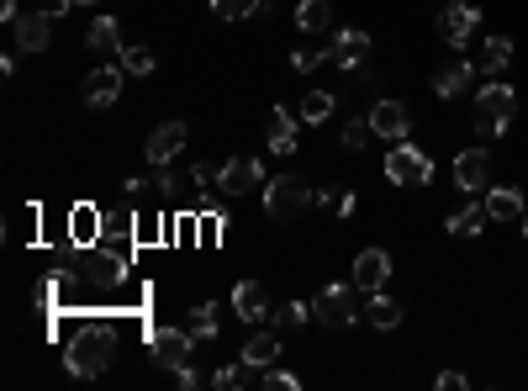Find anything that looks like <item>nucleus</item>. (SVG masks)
I'll return each instance as SVG.
<instances>
[{"mask_svg":"<svg viewBox=\"0 0 528 391\" xmlns=\"http://www.w3.org/2000/svg\"><path fill=\"white\" fill-rule=\"evenodd\" d=\"M111 355H117V333H111L106 323H80L74 339L64 344V370L80 376V381H96V376H106Z\"/></svg>","mask_w":528,"mask_h":391,"instance_id":"1","label":"nucleus"},{"mask_svg":"<svg viewBox=\"0 0 528 391\" xmlns=\"http://www.w3.org/2000/svg\"><path fill=\"white\" fill-rule=\"evenodd\" d=\"M513 111H518V96H513V85H502V80H486L476 90V133L492 143L507 133V122H513Z\"/></svg>","mask_w":528,"mask_h":391,"instance_id":"2","label":"nucleus"},{"mask_svg":"<svg viewBox=\"0 0 528 391\" xmlns=\"http://www.w3.org/2000/svg\"><path fill=\"white\" fill-rule=\"evenodd\" d=\"M312 185L301 180V175H275V180H264V212H270V222H291L312 207Z\"/></svg>","mask_w":528,"mask_h":391,"instance_id":"3","label":"nucleus"},{"mask_svg":"<svg viewBox=\"0 0 528 391\" xmlns=\"http://www.w3.org/2000/svg\"><path fill=\"white\" fill-rule=\"evenodd\" d=\"M386 180L391 185H412V191H418V185L433 180V159L423 154V148H412V143H396L391 154H386Z\"/></svg>","mask_w":528,"mask_h":391,"instance_id":"4","label":"nucleus"},{"mask_svg":"<svg viewBox=\"0 0 528 391\" xmlns=\"http://www.w3.org/2000/svg\"><path fill=\"white\" fill-rule=\"evenodd\" d=\"M259 185H264V164H259L254 154H238V159H228V164L217 170V196H228V201L259 191Z\"/></svg>","mask_w":528,"mask_h":391,"instance_id":"5","label":"nucleus"},{"mask_svg":"<svg viewBox=\"0 0 528 391\" xmlns=\"http://www.w3.org/2000/svg\"><path fill=\"white\" fill-rule=\"evenodd\" d=\"M312 318L323 328H349L354 318H360V307H354V281L349 286H323L312 302Z\"/></svg>","mask_w":528,"mask_h":391,"instance_id":"6","label":"nucleus"},{"mask_svg":"<svg viewBox=\"0 0 528 391\" xmlns=\"http://www.w3.org/2000/svg\"><path fill=\"white\" fill-rule=\"evenodd\" d=\"M148 349H154V360L164 370H180V365H191V355H196V333L191 328H154L148 333Z\"/></svg>","mask_w":528,"mask_h":391,"instance_id":"7","label":"nucleus"},{"mask_svg":"<svg viewBox=\"0 0 528 391\" xmlns=\"http://www.w3.org/2000/svg\"><path fill=\"white\" fill-rule=\"evenodd\" d=\"M122 64H101V69H90L85 74V90H80V96H85V106H96V111H106V106H117L122 101Z\"/></svg>","mask_w":528,"mask_h":391,"instance_id":"8","label":"nucleus"},{"mask_svg":"<svg viewBox=\"0 0 528 391\" xmlns=\"http://www.w3.org/2000/svg\"><path fill=\"white\" fill-rule=\"evenodd\" d=\"M476 27H481V11L465 6V0H449L444 16H439V37H444L449 48H465L470 37H476Z\"/></svg>","mask_w":528,"mask_h":391,"instance_id":"9","label":"nucleus"},{"mask_svg":"<svg viewBox=\"0 0 528 391\" xmlns=\"http://www.w3.org/2000/svg\"><path fill=\"white\" fill-rule=\"evenodd\" d=\"M333 64L338 69H349V74H360L365 64H370V32H360V27H344V32H338L333 37Z\"/></svg>","mask_w":528,"mask_h":391,"instance_id":"10","label":"nucleus"},{"mask_svg":"<svg viewBox=\"0 0 528 391\" xmlns=\"http://www.w3.org/2000/svg\"><path fill=\"white\" fill-rule=\"evenodd\" d=\"M370 127H375V138H386V143H402L412 133V111L402 101H375L370 106Z\"/></svg>","mask_w":528,"mask_h":391,"instance_id":"11","label":"nucleus"},{"mask_svg":"<svg viewBox=\"0 0 528 391\" xmlns=\"http://www.w3.org/2000/svg\"><path fill=\"white\" fill-rule=\"evenodd\" d=\"M391 281V254L386 249H360L354 254V291H381Z\"/></svg>","mask_w":528,"mask_h":391,"instance_id":"12","label":"nucleus"},{"mask_svg":"<svg viewBox=\"0 0 528 391\" xmlns=\"http://www.w3.org/2000/svg\"><path fill=\"white\" fill-rule=\"evenodd\" d=\"M185 138H191V133H185V122H159L154 133H148V148H143L148 164H154V170H159V164H169L185 148Z\"/></svg>","mask_w":528,"mask_h":391,"instance_id":"13","label":"nucleus"},{"mask_svg":"<svg viewBox=\"0 0 528 391\" xmlns=\"http://www.w3.org/2000/svg\"><path fill=\"white\" fill-rule=\"evenodd\" d=\"M455 185L460 191H481V185H492V154L486 148H465L455 159Z\"/></svg>","mask_w":528,"mask_h":391,"instance_id":"14","label":"nucleus"},{"mask_svg":"<svg viewBox=\"0 0 528 391\" xmlns=\"http://www.w3.org/2000/svg\"><path fill=\"white\" fill-rule=\"evenodd\" d=\"M53 16H59V11H32V16H22V22H16V48H22V53H43L53 43Z\"/></svg>","mask_w":528,"mask_h":391,"instance_id":"15","label":"nucleus"},{"mask_svg":"<svg viewBox=\"0 0 528 391\" xmlns=\"http://www.w3.org/2000/svg\"><path fill=\"white\" fill-rule=\"evenodd\" d=\"M233 312L243 323H264L270 318V291H264L259 281H238L233 286Z\"/></svg>","mask_w":528,"mask_h":391,"instance_id":"16","label":"nucleus"},{"mask_svg":"<svg viewBox=\"0 0 528 391\" xmlns=\"http://www.w3.org/2000/svg\"><path fill=\"white\" fill-rule=\"evenodd\" d=\"M296 122L301 117H291V111H270V122H264V148L270 154H296Z\"/></svg>","mask_w":528,"mask_h":391,"instance_id":"17","label":"nucleus"},{"mask_svg":"<svg viewBox=\"0 0 528 391\" xmlns=\"http://www.w3.org/2000/svg\"><path fill=\"white\" fill-rule=\"evenodd\" d=\"M85 43H90V53L122 59V32H117V16H96V22L85 27Z\"/></svg>","mask_w":528,"mask_h":391,"instance_id":"18","label":"nucleus"},{"mask_svg":"<svg viewBox=\"0 0 528 391\" xmlns=\"http://www.w3.org/2000/svg\"><path fill=\"white\" fill-rule=\"evenodd\" d=\"M523 196L513 191V185H492V191H486V217L492 222H523Z\"/></svg>","mask_w":528,"mask_h":391,"instance_id":"19","label":"nucleus"},{"mask_svg":"<svg viewBox=\"0 0 528 391\" xmlns=\"http://www.w3.org/2000/svg\"><path fill=\"white\" fill-rule=\"evenodd\" d=\"M470 80H476V64L455 59V64H444L439 74H433V90H439L444 101H455V96H465V90H470Z\"/></svg>","mask_w":528,"mask_h":391,"instance_id":"20","label":"nucleus"},{"mask_svg":"<svg viewBox=\"0 0 528 391\" xmlns=\"http://www.w3.org/2000/svg\"><path fill=\"white\" fill-rule=\"evenodd\" d=\"M132 238H138V233H132L127 222H106L96 244H101V254H106V259H117V265H132Z\"/></svg>","mask_w":528,"mask_h":391,"instance_id":"21","label":"nucleus"},{"mask_svg":"<svg viewBox=\"0 0 528 391\" xmlns=\"http://www.w3.org/2000/svg\"><path fill=\"white\" fill-rule=\"evenodd\" d=\"M513 64V37H486L481 43V59H476V69L486 74V80H497V74Z\"/></svg>","mask_w":528,"mask_h":391,"instance_id":"22","label":"nucleus"},{"mask_svg":"<svg viewBox=\"0 0 528 391\" xmlns=\"http://www.w3.org/2000/svg\"><path fill=\"white\" fill-rule=\"evenodd\" d=\"M486 222H492V217H486V201H481V207H460V212H449V233H455V238H481Z\"/></svg>","mask_w":528,"mask_h":391,"instance_id":"23","label":"nucleus"},{"mask_svg":"<svg viewBox=\"0 0 528 391\" xmlns=\"http://www.w3.org/2000/svg\"><path fill=\"white\" fill-rule=\"evenodd\" d=\"M69 238L74 244H96L101 238V212L96 207H74L69 212Z\"/></svg>","mask_w":528,"mask_h":391,"instance_id":"24","label":"nucleus"},{"mask_svg":"<svg viewBox=\"0 0 528 391\" xmlns=\"http://www.w3.org/2000/svg\"><path fill=\"white\" fill-rule=\"evenodd\" d=\"M365 318H370V328H381V333H391L396 323H402V307L391 302V296H381V291H370V307H365Z\"/></svg>","mask_w":528,"mask_h":391,"instance_id":"25","label":"nucleus"},{"mask_svg":"<svg viewBox=\"0 0 528 391\" xmlns=\"http://www.w3.org/2000/svg\"><path fill=\"white\" fill-rule=\"evenodd\" d=\"M275 355H280V339H275V333H254V339L243 344L238 360H249L254 370H264V365H275Z\"/></svg>","mask_w":528,"mask_h":391,"instance_id":"26","label":"nucleus"},{"mask_svg":"<svg viewBox=\"0 0 528 391\" xmlns=\"http://www.w3.org/2000/svg\"><path fill=\"white\" fill-rule=\"evenodd\" d=\"M212 386L217 391H238V386H259V370L249 365V360H238V365H222L217 376H212Z\"/></svg>","mask_w":528,"mask_h":391,"instance_id":"27","label":"nucleus"},{"mask_svg":"<svg viewBox=\"0 0 528 391\" xmlns=\"http://www.w3.org/2000/svg\"><path fill=\"white\" fill-rule=\"evenodd\" d=\"M333 106H338V96H328V90H307V96H301V106H296V117H301V122H328Z\"/></svg>","mask_w":528,"mask_h":391,"instance_id":"28","label":"nucleus"},{"mask_svg":"<svg viewBox=\"0 0 528 391\" xmlns=\"http://www.w3.org/2000/svg\"><path fill=\"white\" fill-rule=\"evenodd\" d=\"M328 16H333V6H328V0H301V6H296V22H301V32H328Z\"/></svg>","mask_w":528,"mask_h":391,"instance_id":"29","label":"nucleus"},{"mask_svg":"<svg viewBox=\"0 0 528 391\" xmlns=\"http://www.w3.org/2000/svg\"><path fill=\"white\" fill-rule=\"evenodd\" d=\"M154 48H143V43H132V48H122V69L127 74H154Z\"/></svg>","mask_w":528,"mask_h":391,"instance_id":"30","label":"nucleus"},{"mask_svg":"<svg viewBox=\"0 0 528 391\" xmlns=\"http://www.w3.org/2000/svg\"><path fill=\"white\" fill-rule=\"evenodd\" d=\"M212 11L222 16V22H243V16L264 11V0H212Z\"/></svg>","mask_w":528,"mask_h":391,"instance_id":"31","label":"nucleus"},{"mask_svg":"<svg viewBox=\"0 0 528 391\" xmlns=\"http://www.w3.org/2000/svg\"><path fill=\"white\" fill-rule=\"evenodd\" d=\"M375 138V127H370V117H354V122H344V148L349 154H360V148Z\"/></svg>","mask_w":528,"mask_h":391,"instance_id":"32","label":"nucleus"},{"mask_svg":"<svg viewBox=\"0 0 528 391\" xmlns=\"http://www.w3.org/2000/svg\"><path fill=\"white\" fill-rule=\"evenodd\" d=\"M191 333H196V339H217V307L212 302H201L191 312Z\"/></svg>","mask_w":528,"mask_h":391,"instance_id":"33","label":"nucleus"},{"mask_svg":"<svg viewBox=\"0 0 528 391\" xmlns=\"http://www.w3.org/2000/svg\"><path fill=\"white\" fill-rule=\"evenodd\" d=\"M259 386H264V391H296L301 381L291 376V370H275V365H264V370H259Z\"/></svg>","mask_w":528,"mask_h":391,"instance_id":"34","label":"nucleus"},{"mask_svg":"<svg viewBox=\"0 0 528 391\" xmlns=\"http://www.w3.org/2000/svg\"><path fill=\"white\" fill-rule=\"evenodd\" d=\"M328 59H333V53H323V48H296V53H291V69H296V74H312L317 64H328Z\"/></svg>","mask_w":528,"mask_h":391,"instance_id":"35","label":"nucleus"},{"mask_svg":"<svg viewBox=\"0 0 528 391\" xmlns=\"http://www.w3.org/2000/svg\"><path fill=\"white\" fill-rule=\"evenodd\" d=\"M307 318H312V302H286V312H280V323H286V328H301Z\"/></svg>","mask_w":528,"mask_h":391,"instance_id":"36","label":"nucleus"},{"mask_svg":"<svg viewBox=\"0 0 528 391\" xmlns=\"http://www.w3.org/2000/svg\"><path fill=\"white\" fill-rule=\"evenodd\" d=\"M169 376H175V386H180V391H196V386H201V376H196V370H191V365L169 370Z\"/></svg>","mask_w":528,"mask_h":391,"instance_id":"37","label":"nucleus"},{"mask_svg":"<svg viewBox=\"0 0 528 391\" xmlns=\"http://www.w3.org/2000/svg\"><path fill=\"white\" fill-rule=\"evenodd\" d=\"M470 381L460 376V370H439V391H465Z\"/></svg>","mask_w":528,"mask_h":391,"instance_id":"38","label":"nucleus"},{"mask_svg":"<svg viewBox=\"0 0 528 391\" xmlns=\"http://www.w3.org/2000/svg\"><path fill=\"white\" fill-rule=\"evenodd\" d=\"M191 180L201 185V191H206V185H212V191H217V170H212V164H196V170H191Z\"/></svg>","mask_w":528,"mask_h":391,"instance_id":"39","label":"nucleus"},{"mask_svg":"<svg viewBox=\"0 0 528 391\" xmlns=\"http://www.w3.org/2000/svg\"><path fill=\"white\" fill-rule=\"evenodd\" d=\"M333 212H338V217H354V196L338 191V196H333Z\"/></svg>","mask_w":528,"mask_h":391,"instance_id":"40","label":"nucleus"},{"mask_svg":"<svg viewBox=\"0 0 528 391\" xmlns=\"http://www.w3.org/2000/svg\"><path fill=\"white\" fill-rule=\"evenodd\" d=\"M0 22H22V16H16V0H0Z\"/></svg>","mask_w":528,"mask_h":391,"instance_id":"41","label":"nucleus"},{"mask_svg":"<svg viewBox=\"0 0 528 391\" xmlns=\"http://www.w3.org/2000/svg\"><path fill=\"white\" fill-rule=\"evenodd\" d=\"M74 6H96V0H59V11H74Z\"/></svg>","mask_w":528,"mask_h":391,"instance_id":"42","label":"nucleus"},{"mask_svg":"<svg viewBox=\"0 0 528 391\" xmlns=\"http://www.w3.org/2000/svg\"><path fill=\"white\" fill-rule=\"evenodd\" d=\"M523 238H528V212H523Z\"/></svg>","mask_w":528,"mask_h":391,"instance_id":"43","label":"nucleus"}]
</instances>
